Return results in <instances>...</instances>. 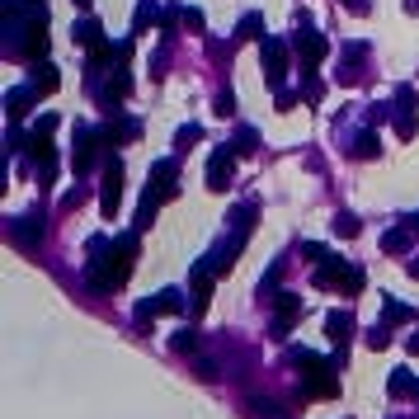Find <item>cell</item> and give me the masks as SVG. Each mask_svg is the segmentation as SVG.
<instances>
[{
  "instance_id": "52a82bcc",
  "label": "cell",
  "mask_w": 419,
  "mask_h": 419,
  "mask_svg": "<svg viewBox=\"0 0 419 419\" xmlns=\"http://www.w3.org/2000/svg\"><path fill=\"white\" fill-rule=\"evenodd\" d=\"M410 354H419V335H415V340H410Z\"/></svg>"
},
{
  "instance_id": "277c9868",
  "label": "cell",
  "mask_w": 419,
  "mask_h": 419,
  "mask_svg": "<svg viewBox=\"0 0 419 419\" xmlns=\"http://www.w3.org/2000/svg\"><path fill=\"white\" fill-rule=\"evenodd\" d=\"M207 184H212V188H226V184H231V155H226V151L212 155V165H207Z\"/></svg>"
},
{
  "instance_id": "ba28073f",
  "label": "cell",
  "mask_w": 419,
  "mask_h": 419,
  "mask_svg": "<svg viewBox=\"0 0 419 419\" xmlns=\"http://www.w3.org/2000/svg\"><path fill=\"white\" fill-rule=\"evenodd\" d=\"M76 5H90V0H76Z\"/></svg>"
},
{
  "instance_id": "5b68a950",
  "label": "cell",
  "mask_w": 419,
  "mask_h": 419,
  "mask_svg": "<svg viewBox=\"0 0 419 419\" xmlns=\"http://www.w3.org/2000/svg\"><path fill=\"white\" fill-rule=\"evenodd\" d=\"M325 325H330V340H335V344H344V340H349V330H354V321H349L344 311H335V316H330Z\"/></svg>"
},
{
  "instance_id": "3957f363",
  "label": "cell",
  "mask_w": 419,
  "mask_h": 419,
  "mask_svg": "<svg viewBox=\"0 0 419 419\" xmlns=\"http://www.w3.org/2000/svg\"><path fill=\"white\" fill-rule=\"evenodd\" d=\"M297 311H302V297L283 292V297H278V325H273V335H278V340L292 330V316H297Z\"/></svg>"
},
{
  "instance_id": "7a4b0ae2",
  "label": "cell",
  "mask_w": 419,
  "mask_h": 419,
  "mask_svg": "<svg viewBox=\"0 0 419 419\" xmlns=\"http://www.w3.org/2000/svg\"><path fill=\"white\" fill-rule=\"evenodd\" d=\"M297 368H307V391H316V396H330V391H335V377H330V368L321 363V358L302 354V358H297Z\"/></svg>"
},
{
  "instance_id": "6da1fadb",
  "label": "cell",
  "mask_w": 419,
  "mask_h": 419,
  "mask_svg": "<svg viewBox=\"0 0 419 419\" xmlns=\"http://www.w3.org/2000/svg\"><path fill=\"white\" fill-rule=\"evenodd\" d=\"M127 259H132V240H118L113 254H104L99 264H90V288L94 292H113L127 278Z\"/></svg>"
},
{
  "instance_id": "8992f818",
  "label": "cell",
  "mask_w": 419,
  "mask_h": 419,
  "mask_svg": "<svg viewBox=\"0 0 419 419\" xmlns=\"http://www.w3.org/2000/svg\"><path fill=\"white\" fill-rule=\"evenodd\" d=\"M118 179H123V170H118V165H109V184H104V212H113V207H118Z\"/></svg>"
}]
</instances>
